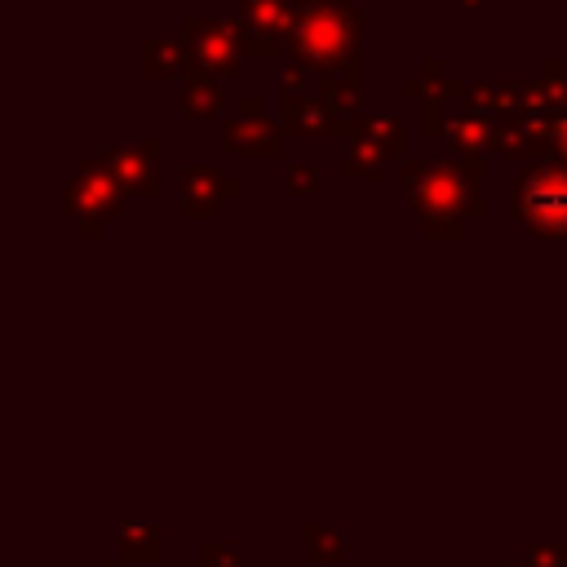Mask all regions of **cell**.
Listing matches in <instances>:
<instances>
[{
	"label": "cell",
	"mask_w": 567,
	"mask_h": 567,
	"mask_svg": "<svg viewBox=\"0 0 567 567\" xmlns=\"http://www.w3.org/2000/svg\"><path fill=\"white\" fill-rule=\"evenodd\" d=\"M505 567H527V563H505Z\"/></svg>",
	"instance_id": "obj_28"
},
{
	"label": "cell",
	"mask_w": 567,
	"mask_h": 567,
	"mask_svg": "<svg viewBox=\"0 0 567 567\" xmlns=\"http://www.w3.org/2000/svg\"><path fill=\"white\" fill-rule=\"evenodd\" d=\"M182 106H186V115H195V120L217 115V106H221L217 80H213V75H190V80L182 84Z\"/></svg>",
	"instance_id": "obj_16"
},
{
	"label": "cell",
	"mask_w": 567,
	"mask_h": 567,
	"mask_svg": "<svg viewBox=\"0 0 567 567\" xmlns=\"http://www.w3.org/2000/svg\"><path fill=\"white\" fill-rule=\"evenodd\" d=\"M341 173H346L350 182H354V177H377V173H381V164H377L363 146H350V151H346V159H341Z\"/></svg>",
	"instance_id": "obj_21"
},
{
	"label": "cell",
	"mask_w": 567,
	"mask_h": 567,
	"mask_svg": "<svg viewBox=\"0 0 567 567\" xmlns=\"http://www.w3.org/2000/svg\"><path fill=\"white\" fill-rule=\"evenodd\" d=\"M523 563L527 567H567V545H527Z\"/></svg>",
	"instance_id": "obj_22"
},
{
	"label": "cell",
	"mask_w": 567,
	"mask_h": 567,
	"mask_svg": "<svg viewBox=\"0 0 567 567\" xmlns=\"http://www.w3.org/2000/svg\"><path fill=\"white\" fill-rule=\"evenodd\" d=\"M403 199L425 217H478L483 213V164L461 155H412L403 159Z\"/></svg>",
	"instance_id": "obj_2"
},
{
	"label": "cell",
	"mask_w": 567,
	"mask_h": 567,
	"mask_svg": "<svg viewBox=\"0 0 567 567\" xmlns=\"http://www.w3.org/2000/svg\"><path fill=\"white\" fill-rule=\"evenodd\" d=\"M244 53L248 58H279L292 44L297 4L292 0H244Z\"/></svg>",
	"instance_id": "obj_5"
},
{
	"label": "cell",
	"mask_w": 567,
	"mask_h": 567,
	"mask_svg": "<svg viewBox=\"0 0 567 567\" xmlns=\"http://www.w3.org/2000/svg\"><path fill=\"white\" fill-rule=\"evenodd\" d=\"M102 567H120V558H106V563H102Z\"/></svg>",
	"instance_id": "obj_27"
},
{
	"label": "cell",
	"mask_w": 567,
	"mask_h": 567,
	"mask_svg": "<svg viewBox=\"0 0 567 567\" xmlns=\"http://www.w3.org/2000/svg\"><path fill=\"white\" fill-rule=\"evenodd\" d=\"M221 146L235 155H257V159H279L284 155V133L270 120H248L230 115L221 120Z\"/></svg>",
	"instance_id": "obj_8"
},
{
	"label": "cell",
	"mask_w": 567,
	"mask_h": 567,
	"mask_svg": "<svg viewBox=\"0 0 567 567\" xmlns=\"http://www.w3.org/2000/svg\"><path fill=\"white\" fill-rule=\"evenodd\" d=\"M443 142H447V155L478 159V155L492 146V124H487V120H478V115H452V124H447Z\"/></svg>",
	"instance_id": "obj_12"
},
{
	"label": "cell",
	"mask_w": 567,
	"mask_h": 567,
	"mask_svg": "<svg viewBox=\"0 0 567 567\" xmlns=\"http://www.w3.org/2000/svg\"><path fill=\"white\" fill-rule=\"evenodd\" d=\"M337 124L341 120L323 97H310V93L284 97V133L288 137H328V133H337Z\"/></svg>",
	"instance_id": "obj_9"
},
{
	"label": "cell",
	"mask_w": 567,
	"mask_h": 567,
	"mask_svg": "<svg viewBox=\"0 0 567 567\" xmlns=\"http://www.w3.org/2000/svg\"><path fill=\"white\" fill-rule=\"evenodd\" d=\"M421 235L425 239H461L465 235V217H425Z\"/></svg>",
	"instance_id": "obj_23"
},
{
	"label": "cell",
	"mask_w": 567,
	"mask_h": 567,
	"mask_svg": "<svg viewBox=\"0 0 567 567\" xmlns=\"http://www.w3.org/2000/svg\"><path fill=\"white\" fill-rule=\"evenodd\" d=\"M284 195H319V159L284 164Z\"/></svg>",
	"instance_id": "obj_18"
},
{
	"label": "cell",
	"mask_w": 567,
	"mask_h": 567,
	"mask_svg": "<svg viewBox=\"0 0 567 567\" xmlns=\"http://www.w3.org/2000/svg\"><path fill=\"white\" fill-rule=\"evenodd\" d=\"M354 146H363V151H368L377 164H385L390 155H399V151H403V120H394V115L372 120L368 137H363V142H354Z\"/></svg>",
	"instance_id": "obj_15"
},
{
	"label": "cell",
	"mask_w": 567,
	"mask_h": 567,
	"mask_svg": "<svg viewBox=\"0 0 567 567\" xmlns=\"http://www.w3.org/2000/svg\"><path fill=\"white\" fill-rule=\"evenodd\" d=\"M363 13L350 0H297V27H292V62L328 84H354L363 80Z\"/></svg>",
	"instance_id": "obj_1"
},
{
	"label": "cell",
	"mask_w": 567,
	"mask_h": 567,
	"mask_svg": "<svg viewBox=\"0 0 567 567\" xmlns=\"http://www.w3.org/2000/svg\"><path fill=\"white\" fill-rule=\"evenodd\" d=\"M102 164L115 173V182L124 186V195H146V199H159L164 182H159V142L155 137H128V142H115L106 151H97Z\"/></svg>",
	"instance_id": "obj_6"
},
{
	"label": "cell",
	"mask_w": 567,
	"mask_h": 567,
	"mask_svg": "<svg viewBox=\"0 0 567 567\" xmlns=\"http://www.w3.org/2000/svg\"><path fill=\"white\" fill-rule=\"evenodd\" d=\"M514 213L527 230L545 239H567V164L563 159H536L523 168V177L509 190Z\"/></svg>",
	"instance_id": "obj_3"
},
{
	"label": "cell",
	"mask_w": 567,
	"mask_h": 567,
	"mask_svg": "<svg viewBox=\"0 0 567 567\" xmlns=\"http://www.w3.org/2000/svg\"><path fill=\"white\" fill-rule=\"evenodd\" d=\"M164 558V527L124 518L120 523V563H159Z\"/></svg>",
	"instance_id": "obj_10"
},
{
	"label": "cell",
	"mask_w": 567,
	"mask_h": 567,
	"mask_svg": "<svg viewBox=\"0 0 567 567\" xmlns=\"http://www.w3.org/2000/svg\"><path fill=\"white\" fill-rule=\"evenodd\" d=\"M199 567H244V549L235 540H204L199 545Z\"/></svg>",
	"instance_id": "obj_19"
},
{
	"label": "cell",
	"mask_w": 567,
	"mask_h": 567,
	"mask_svg": "<svg viewBox=\"0 0 567 567\" xmlns=\"http://www.w3.org/2000/svg\"><path fill=\"white\" fill-rule=\"evenodd\" d=\"M182 53H186L190 71L239 75V66H244V22L213 18V13H190V18H182Z\"/></svg>",
	"instance_id": "obj_4"
},
{
	"label": "cell",
	"mask_w": 567,
	"mask_h": 567,
	"mask_svg": "<svg viewBox=\"0 0 567 567\" xmlns=\"http://www.w3.org/2000/svg\"><path fill=\"white\" fill-rule=\"evenodd\" d=\"M403 97H443V102H456V97H465V89H461V80L456 75H447V62L443 58H425V66H421V75H412V80H403Z\"/></svg>",
	"instance_id": "obj_11"
},
{
	"label": "cell",
	"mask_w": 567,
	"mask_h": 567,
	"mask_svg": "<svg viewBox=\"0 0 567 567\" xmlns=\"http://www.w3.org/2000/svg\"><path fill=\"white\" fill-rule=\"evenodd\" d=\"M465 13H474V18H478V13H483V0H465Z\"/></svg>",
	"instance_id": "obj_26"
},
{
	"label": "cell",
	"mask_w": 567,
	"mask_h": 567,
	"mask_svg": "<svg viewBox=\"0 0 567 567\" xmlns=\"http://www.w3.org/2000/svg\"><path fill=\"white\" fill-rule=\"evenodd\" d=\"M239 115H248V120H266L261 97H244V102H239Z\"/></svg>",
	"instance_id": "obj_24"
},
{
	"label": "cell",
	"mask_w": 567,
	"mask_h": 567,
	"mask_svg": "<svg viewBox=\"0 0 567 567\" xmlns=\"http://www.w3.org/2000/svg\"><path fill=\"white\" fill-rule=\"evenodd\" d=\"M323 102L337 111V120L341 115H363V93L354 84H328L323 89Z\"/></svg>",
	"instance_id": "obj_20"
},
{
	"label": "cell",
	"mask_w": 567,
	"mask_h": 567,
	"mask_svg": "<svg viewBox=\"0 0 567 567\" xmlns=\"http://www.w3.org/2000/svg\"><path fill=\"white\" fill-rule=\"evenodd\" d=\"M137 66H142V75H177L186 66V53H182V44L151 35L137 44Z\"/></svg>",
	"instance_id": "obj_14"
},
{
	"label": "cell",
	"mask_w": 567,
	"mask_h": 567,
	"mask_svg": "<svg viewBox=\"0 0 567 567\" xmlns=\"http://www.w3.org/2000/svg\"><path fill=\"white\" fill-rule=\"evenodd\" d=\"M465 115H478V120L496 124L501 120V80L465 84Z\"/></svg>",
	"instance_id": "obj_17"
},
{
	"label": "cell",
	"mask_w": 567,
	"mask_h": 567,
	"mask_svg": "<svg viewBox=\"0 0 567 567\" xmlns=\"http://www.w3.org/2000/svg\"><path fill=\"white\" fill-rule=\"evenodd\" d=\"M239 182H230L217 164H186L182 168V213L186 217H217L221 199H235Z\"/></svg>",
	"instance_id": "obj_7"
},
{
	"label": "cell",
	"mask_w": 567,
	"mask_h": 567,
	"mask_svg": "<svg viewBox=\"0 0 567 567\" xmlns=\"http://www.w3.org/2000/svg\"><path fill=\"white\" fill-rule=\"evenodd\" d=\"M301 540H306L310 563H341V558H346V532H341L337 523L306 518V523H301Z\"/></svg>",
	"instance_id": "obj_13"
},
{
	"label": "cell",
	"mask_w": 567,
	"mask_h": 567,
	"mask_svg": "<svg viewBox=\"0 0 567 567\" xmlns=\"http://www.w3.org/2000/svg\"><path fill=\"white\" fill-rule=\"evenodd\" d=\"M554 151L563 155V164H567V115L554 124Z\"/></svg>",
	"instance_id": "obj_25"
}]
</instances>
